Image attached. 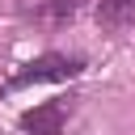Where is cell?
Segmentation results:
<instances>
[{
	"instance_id": "1",
	"label": "cell",
	"mask_w": 135,
	"mask_h": 135,
	"mask_svg": "<svg viewBox=\"0 0 135 135\" xmlns=\"http://www.w3.org/2000/svg\"><path fill=\"white\" fill-rule=\"evenodd\" d=\"M84 72V59L80 55H59V51H46L38 59H30L25 68H17L8 80H4V93H17V89H30V84H59V80H72Z\"/></svg>"
},
{
	"instance_id": "2",
	"label": "cell",
	"mask_w": 135,
	"mask_h": 135,
	"mask_svg": "<svg viewBox=\"0 0 135 135\" xmlns=\"http://www.w3.org/2000/svg\"><path fill=\"white\" fill-rule=\"evenodd\" d=\"M68 114H72V97L42 101V105H34V110L21 114V131H25V135H63Z\"/></svg>"
},
{
	"instance_id": "3",
	"label": "cell",
	"mask_w": 135,
	"mask_h": 135,
	"mask_svg": "<svg viewBox=\"0 0 135 135\" xmlns=\"http://www.w3.org/2000/svg\"><path fill=\"white\" fill-rule=\"evenodd\" d=\"M80 13V0H25V17L42 25H68Z\"/></svg>"
},
{
	"instance_id": "4",
	"label": "cell",
	"mask_w": 135,
	"mask_h": 135,
	"mask_svg": "<svg viewBox=\"0 0 135 135\" xmlns=\"http://www.w3.org/2000/svg\"><path fill=\"white\" fill-rule=\"evenodd\" d=\"M97 25L110 34H122L135 25V0H97Z\"/></svg>"
}]
</instances>
